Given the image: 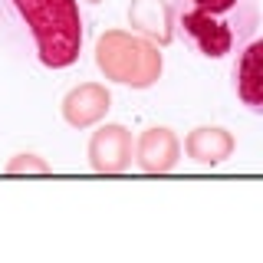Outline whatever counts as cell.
<instances>
[{
  "label": "cell",
  "instance_id": "obj_1",
  "mask_svg": "<svg viewBox=\"0 0 263 263\" xmlns=\"http://www.w3.org/2000/svg\"><path fill=\"white\" fill-rule=\"evenodd\" d=\"M175 27L208 60L237 53L260 27L257 0H175Z\"/></svg>",
  "mask_w": 263,
  "mask_h": 263
},
{
  "label": "cell",
  "instance_id": "obj_7",
  "mask_svg": "<svg viewBox=\"0 0 263 263\" xmlns=\"http://www.w3.org/2000/svg\"><path fill=\"white\" fill-rule=\"evenodd\" d=\"M128 23L138 36L152 40L155 46H168L175 40V10L168 0H132Z\"/></svg>",
  "mask_w": 263,
  "mask_h": 263
},
{
  "label": "cell",
  "instance_id": "obj_2",
  "mask_svg": "<svg viewBox=\"0 0 263 263\" xmlns=\"http://www.w3.org/2000/svg\"><path fill=\"white\" fill-rule=\"evenodd\" d=\"M7 4L30 30L43 66L66 69L79 60L82 40H86L79 0H7Z\"/></svg>",
  "mask_w": 263,
  "mask_h": 263
},
{
  "label": "cell",
  "instance_id": "obj_4",
  "mask_svg": "<svg viewBox=\"0 0 263 263\" xmlns=\"http://www.w3.org/2000/svg\"><path fill=\"white\" fill-rule=\"evenodd\" d=\"M132 155H135V142H132V132L125 125L105 122L89 138V164H92L96 175H122V171H128Z\"/></svg>",
  "mask_w": 263,
  "mask_h": 263
},
{
  "label": "cell",
  "instance_id": "obj_9",
  "mask_svg": "<svg viewBox=\"0 0 263 263\" xmlns=\"http://www.w3.org/2000/svg\"><path fill=\"white\" fill-rule=\"evenodd\" d=\"M234 148H237L234 135L220 125H197V128L187 132V138H184L187 158L194 164H201V168H217V164H224L230 155H234Z\"/></svg>",
  "mask_w": 263,
  "mask_h": 263
},
{
  "label": "cell",
  "instance_id": "obj_10",
  "mask_svg": "<svg viewBox=\"0 0 263 263\" xmlns=\"http://www.w3.org/2000/svg\"><path fill=\"white\" fill-rule=\"evenodd\" d=\"M7 175H49V164L40 155H16L7 164Z\"/></svg>",
  "mask_w": 263,
  "mask_h": 263
},
{
  "label": "cell",
  "instance_id": "obj_8",
  "mask_svg": "<svg viewBox=\"0 0 263 263\" xmlns=\"http://www.w3.org/2000/svg\"><path fill=\"white\" fill-rule=\"evenodd\" d=\"M260 56H263V43H260V40H247V43L237 49V63H234V89H237V96H240V102L253 115L263 112Z\"/></svg>",
  "mask_w": 263,
  "mask_h": 263
},
{
  "label": "cell",
  "instance_id": "obj_11",
  "mask_svg": "<svg viewBox=\"0 0 263 263\" xmlns=\"http://www.w3.org/2000/svg\"><path fill=\"white\" fill-rule=\"evenodd\" d=\"M89 4H99V0H89Z\"/></svg>",
  "mask_w": 263,
  "mask_h": 263
},
{
  "label": "cell",
  "instance_id": "obj_5",
  "mask_svg": "<svg viewBox=\"0 0 263 263\" xmlns=\"http://www.w3.org/2000/svg\"><path fill=\"white\" fill-rule=\"evenodd\" d=\"M138 168L145 175H168L181 161V138L168 125H152L135 138V155Z\"/></svg>",
  "mask_w": 263,
  "mask_h": 263
},
{
  "label": "cell",
  "instance_id": "obj_6",
  "mask_svg": "<svg viewBox=\"0 0 263 263\" xmlns=\"http://www.w3.org/2000/svg\"><path fill=\"white\" fill-rule=\"evenodd\" d=\"M112 92L102 82H79L63 96V119L72 128H92L109 115Z\"/></svg>",
  "mask_w": 263,
  "mask_h": 263
},
{
  "label": "cell",
  "instance_id": "obj_3",
  "mask_svg": "<svg viewBox=\"0 0 263 263\" xmlns=\"http://www.w3.org/2000/svg\"><path fill=\"white\" fill-rule=\"evenodd\" d=\"M96 66L109 82L132 89H152L161 79L164 60L152 40L128 30H105L96 40Z\"/></svg>",
  "mask_w": 263,
  "mask_h": 263
}]
</instances>
